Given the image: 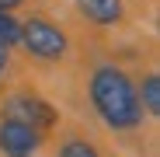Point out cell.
I'll return each mask as SVG.
<instances>
[{
    "instance_id": "obj_1",
    "label": "cell",
    "mask_w": 160,
    "mask_h": 157,
    "mask_svg": "<svg viewBox=\"0 0 160 157\" xmlns=\"http://www.w3.org/2000/svg\"><path fill=\"white\" fill-rule=\"evenodd\" d=\"M91 105L108 129H136L143 122V108L136 98V84L118 66H98L91 73Z\"/></svg>"
},
{
    "instance_id": "obj_2",
    "label": "cell",
    "mask_w": 160,
    "mask_h": 157,
    "mask_svg": "<svg viewBox=\"0 0 160 157\" xmlns=\"http://www.w3.org/2000/svg\"><path fill=\"white\" fill-rule=\"evenodd\" d=\"M24 49L32 52L35 60H45V63H56L66 56V35L59 32V24H52L49 18H28V21H21V39H18Z\"/></svg>"
},
{
    "instance_id": "obj_3",
    "label": "cell",
    "mask_w": 160,
    "mask_h": 157,
    "mask_svg": "<svg viewBox=\"0 0 160 157\" xmlns=\"http://www.w3.org/2000/svg\"><path fill=\"white\" fill-rule=\"evenodd\" d=\"M38 147H42V133L35 126L21 122L14 115L0 119V150H4L7 157H32Z\"/></svg>"
},
{
    "instance_id": "obj_4",
    "label": "cell",
    "mask_w": 160,
    "mask_h": 157,
    "mask_svg": "<svg viewBox=\"0 0 160 157\" xmlns=\"http://www.w3.org/2000/svg\"><path fill=\"white\" fill-rule=\"evenodd\" d=\"M4 115H14V119H21V122L35 126L38 133L49 129V126H56V108H52L49 101L35 98V94H11V98L4 101Z\"/></svg>"
},
{
    "instance_id": "obj_5",
    "label": "cell",
    "mask_w": 160,
    "mask_h": 157,
    "mask_svg": "<svg viewBox=\"0 0 160 157\" xmlns=\"http://www.w3.org/2000/svg\"><path fill=\"white\" fill-rule=\"evenodd\" d=\"M77 11L84 14L87 21L101 24V28H108V24H118L122 14H125V4L122 0H73Z\"/></svg>"
},
{
    "instance_id": "obj_6",
    "label": "cell",
    "mask_w": 160,
    "mask_h": 157,
    "mask_svg": "<svg viewBox=\"0 0 160 157\" xmlns=\"http://www.w3.org/2000/svg\"><path fill=\"white\" fill-rule=\"evenodd\" d=\"M136 98H139L143 115H160V77L157 73H150L143 81V87L136 91Z\"/></svg>"
},
{
    "instance_id": "obj_7",
    "label": "cell",
    "mask_w": 160,
    "mask_h": 157,
    "mask_svg": "<svg viewBox=\"0 0 160 157\" xmlns=\"http://www.w3.org/2000/svg\"><path fill=\"white\" fill-rule=\"evenodd\" d=\"M56 157H101V150H98L87 136L73 133V136H66V140H63V147H59V154H56Z\"/></svg>"
},
{
    "instance_id": "obj_8",
    "label": "cell",
    "mask_w": 160,
    "mask_h": 157,
    "mask_svg": "<svg viewBox=\"0 0 160 157\" xmlns=\"http://www.w3.org/2000/svg\"><path fill=\"white\" fill-rule=\"evenodd\" d=\"M21 39V21L11 18V11H0V42L4 45H14Z\"/></svg>"
},
{
    "instance_id": "obj_9",
    "label": "cell",
    "mask_w": 160,
    "mask_h": 157,
    "mask_svg": "<svg viewBox=\"0 0 160 157\" xmlns=\"http://www.w3.org/2000/svg\"><path fill=\"white\" fill-rule=\"evenodd\" d=\"M7 63H11V52H7V45H4V42H0V73L7 70Z\"/></svg>"
},
{
    "instance_id": "obj_10",
    "label": "cell",
    "mask_w": 160,
    "mask_h": 157,
    "mask_svg": "<svg viewBox=\"0 0 160 157\" xmlns=\"http://www.w3.org/2000/svg\"><path fill=\"white\" fill-rule=\"evenodd\" d=\"M18 4H21V0H0V11H14Z\"/></svg>"
}]
</instances>
